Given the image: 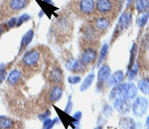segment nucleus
<instances>
[{"label": "nucleus", "mask_w": 149, "mask_h": 129, "mask_svg": "<svg viewBox=\"0 0 149 129\" xmlns=\"http://www.w3.org/2000/svg\"><path fill=\"white\" fill-rule=\"evenodd\" d=\"M48 80L52 85H62L64 80V74L58 66H54L49 69Z\"/></svg>", "instance_id": "obj_8"}, {"label": "nucleus", "mask_w": 149, "mask_h": 129, "mask_svg": "<svg viewBox=\"0 0 149 129\" xmlns=\"http://www.w3.org/2000/svg\"><path fill=\"white\" fill-rule=\"evenodd\" d=\"M45 2H48V3H50V4H53V2L51 1V0H45Z\"/></svg>", "instance_id": "obj_20"}, {"label": "nucleus", "mask_w": 149, "mask_h": 129, "mask_svg": "<svg viewBox=\"0 0 149 129\" xmlns=\"http://www.w3.org/2000/svg\"><path fill=\"white\" fill-rule=\"evenodd\" d=\"M4 78H6V71L1 70L0 71V83L4 80Z\"/></svg>", "instance_id": "obj_17"}, {"label": "nucleus", "mask_w": 149, "mask_h": 129, "mask_svg": "<svg viewBox=\"0 0 149 129\" xmlns=\"http://www.w3.org/2000/svg\"><path fill=\"white\" fill-rule=\"evenodd\" d=\"M100 40H90L81 38L80 40V62L85 67L95 63L98 55Z\"/></svg>", "instance_id": "obj_1"}, {"label": "nucleus", "mask_w": 149, "mask_h": 129, "mask_svg": "<svg viewBox=\"0 0 149 129\" xmlns=\"http://www.w3.org/2000/svg\"><path fill=\"white\" fill-rule=\"evenodd\" d=\"M62 94H63L62 85H53L49 92V100L51 102H56L62 97Z\"/></svg>", "instance_id": "obj_9"}, {"label": "nucleus", "mask_w": 149, "mask_h": 129, "mask_svg": "<svg viewBox=\"0 0 149 129\" xmlns=\"http://www.w3.org/2000/svg\"><path fill=\"white\" fill-rule=\"evenodd\" d=\"M41 54L38 50H31L23 56L22 61H21V66H22L23 73H28V71H35L39 68L40 66Z\"/></svg>", "instance_id": "obj_5"}, {"label": "nucleus", "mask_w": 149, "mask_h": 129, "mask_svg": "<svg viewBox=\"0 0 149 129\" xmlns=\"http://www.w3.org/2000/svg\"><path fill=\"white\" fill-rule=\"evenodd\" d=\"M107 76H109V68L107 67H103L102 70L100 71V74H98V82L103 83L107 80Z\"/></svg>", "instance_id": "obj_13"}, {"label": "nucleus", "mask_w": 149, "mask_h": 129, "mask_svg": "<svg viewBox=\"0 0 149 129\" xmlns=\"http://www.w3.org/2000/svg\"><path fill=\"white\" fill-rule=\"evenodd\" d=\"M70 83H78L79 82V80H80V78H77V80H74V78H70Z\"/></svg>", "instance_id": "obj_19"}, {"label": "nucleus", "mask_w": 149, "mask_h": 129, "mask_svg": "<svg viewBox=\"0 0 149 129\" xmlns=\"http://www.w3.org/2000/svg\"><path fill=\"white\" fill-rule=\"evenodd\" d=\"M20 123L13 120L12 118L6 117V116H0V129H11V128H19L22 127Z\"/></svg>", "instance_id": "obj_10"}, {"label": "nucleus", "mask_w": 149, "mask_h": 129, "mask_svg": "<svg viewBox=\"0 0 149 129\" xmlns=\"http://www.w3.org/2000/svg\"><path fill=\"white\" fill-rule=\"evenodd\" d=\"M17 20L18 19L16 18V17H11V18H9L8 19V21L5 23V25H6V27H7V29H11V28H13V27H15L16 26V23H17Z\"/></svg>", "instance_id": "obj_14"}, {"label": "nucleus", "mask_w": 149, "mask_h": 129, "mask_svg": "<svg viewBox=\"0 0 149 129\" xmlns=\"http://www.w3.org/2000/svg\"><path fill=\"white\" fill-rule=\"evenodd\" d=\"M6 31H8V29H7L5 23H4V24H1V25H0V36L3 34L4 32H6Z\"/></svg>", "instance_id": "obj_18"}, {"label": "nucleus", "mask_w": 149, "mask_h": 129, "mask_svg": "<svg viewBox=\"0 0 149 129\" xmlns=\"http://www.w3.org/2000/svg\"><path fill=\"white\" fill-rule=\"evenodd\" d=\"M29 19H30V16L28 15V14H23V15H21L20 17H19V19L17 20V26H20L21 24L24 23V22H26V21H28Z\"/></svg>", "instance_id": "obj_15"}, {"label": "nucleus", "mask_w": 149, "mask_h": 129, "mask_svg": "<svg viewBox=\"0 0 149 129\" xmlns=\"http://www.w3.org/2000/svg\"><path fill=\"white\" fill-rule=\"evenodd\" d=\"M88 22L91 23V25L95 28V30L97 31L98 34L100 36H102L107 32V30L109 29L111 21H110L109 18L104 17V16H100V15H97V14H95L92 18V20L88 21Z\"/></svg>", "instance_id": "obj_7"}, {"label": "nucleus", "mask_w": 149, "mask_h": 129, "mask_svg": "<svg viewBox=\"0 0 149 129\" xmlns=\"http://www.w3.org/2000/svg\"><path fill=\"white\" fill-rule=\"evenodd\" d=\"M21 80V71L18 70H13L9 74L8 78H7V83L11 87L18 85V83Z\"/></svg>", "instance_id": "obj_11"}, {"label": "nucleus", "mask_w": 149, "mask_h": 129, "mask_svg": "<svg viewBox=\"0 0 149 129\" xmlns=\"http://www.w3.org/2000/svg\"><path fill=\"white\" fill-rule=\"evenodd\" d=\"M33 36H34V31L33 30H29L28 32L23 36L22 41H21V44H20V50H19V53L23 52L24 50L26 49V47L30 44L31 41H32V39H33Z\"/></svg>", "instance_id": "obj_12"}, {"label": "nucleus", "mask_w": 149, "mask_h": 129, "mask_svg": "<svg viewBox=\"0 0 149 129\" xmlns=\"http://www.w3.org/2000/svg\"><path fill=\"white\" fill-rule=\"evenodd\" d=\"M93 76H88V80H86L85 83H84V85H83V87H81V90H84L86 87H88V85H91V83H92V80H93Z\"/></svg>", "instance_id": "obj_16"}, {"label": "nucleus", "mask_w": 149, "mask_h": 129, "mask_svg": "<svg viewBox=\"0 0 149 129\" xmlns=\"http://www.w3.org/2000/svg\"><path fill=\"white\" fill-rule=\"evenodd\" d=\"M95 14L109 18L113 21L121 9L119 0H95Z\"/></svg>", "instance_id": "obj_2"}, {"label": "nucleus", "mask_w": 149, "mask_h": 129, "mask_svg": "<svg viewBox=\"0 0 149 129\" xmlns=\"http://www.w3.org/2000/svg\"><path fill=\"white\" fill-rule=\"evenodd\" d=\"M69 6H72V10L74 13L83 17H91L95 15V4L93 0H78L74 1Z\"/></svg>", "instance_id": "obj_4"}, {"label": "nucleus", "mask_w": 149, "mask_h": 129, "mask_svg": "<svg viewBox=\"0 0 149 129\" xmlns=\"http://www.w3.org/2000/svg\"><path fill=\"white\" fill-rule=\"evenodd\" d=\"M30 0H4L0 5V21L6 20L28 6Z\"/></svg>", "instance_id": "obj_3"}, {"label": "nucleus", "mask_w": 149, "mask_h": 129, "mask_svg": "<svg viewBox=\"0 0 149 129\" xmlns=\"http://www.w3.org/2000/svg\"><path fill=\"white\" fill-rule=\"evenodd\" d=\"M55 26H56V29H55V34L58 36L61 35L62 37H67L70 35V33H73V23L71 24V20L68 18V16H60L59 18L55 21Z\"/></svg>", "instance_id": "obj_6"}]
</instances>
